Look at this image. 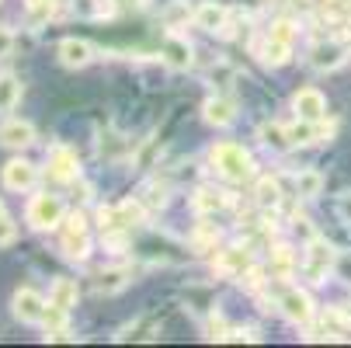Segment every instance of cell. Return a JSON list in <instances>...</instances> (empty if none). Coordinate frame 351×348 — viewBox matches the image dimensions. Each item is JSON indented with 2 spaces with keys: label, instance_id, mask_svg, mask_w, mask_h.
I'll use <instances>...</instances> for the list:
<instances>
[{
  "label": "cell",
  "instance_id": "cell-1",
  "mask_svg": "<svg viewBox=\"0 0 351 348\" xmlns=\"http://www.w3.org/2000/svg\"><path fill=\"white\" fill-rule=\"evenodd\" d=\"M209 161L233 185H240V181H247L250 174H254V161H250V154L243 150V146H237V143H216Z\"/></svg>",
  "mask_w": 351,
  "mask_h": 348
},
{
  "label": "cell",
  "instance_id": "cell-2",
  "mask_svg": "<svg viewBox=\"0 0 351 348\" xmlns=\"http://www.w3.org/2000/svg\"><path fill=\"white\" fill-rule=\"evenodd\" d=\"M66 209H63V198L60 195H49V192H38L32 195V202L25 209V220L32 230H56L63 223Z\"/></svg>",
  "mask_w": 351,
  "mask_h": 348
},
{
  "label": "cell",
  "instance_id": "cell-3",
  "mask_svg": "<svg viewBox=\"0 0 351 348\" xmlns=\"http://www.w3.org/2000/svg\"><path fill=\"white\" fill-rule=\"evenodd\" d=\"M334 268H337L334 247H330L327 240L313 237V240H310V251H306V262H303V275H306L313 286H320V282H327V275H330Z\"/></svg>",
  "mask_w": 351,
  "mask_h": 348
},
{
  "label": "cell",
  "instance_id": "cell-4",
  "mask_svg": "<svg viewBox=\"0 0 351 348\" xmlns=\"http://www.w3.org/2000/svg\"><path fill=\"white\" fill-rule=\"evenodd\" d=\"M63 240H60V247H63V255L70 258V262H84L87 258V251H90V237H87V220L80 216V213H73V216H63Z\"/></svg>",
  "mask_w": 351,
  "mask_h": 348
},
{
  "label": "cell",
  "instance_id": "cell-5",
  "mask_svg": "<svg viewBox=\"0 0 351 348\" xmlns=\"http://www.w3.org/2000/svg\"><path fill=\"white\" fill-rule=\"evenodd\" d=\"M278 310L292 324H310L313 321V300H310V292H303V289H285L278 296Z\"/></svg>",
  "mask_w": 351,
  "mask_h": 348
},
{
  "label": "cell",
  "instance_id": "cell-6",
  "mask_svg": "<svg viewBox=\"0 0 351 348\" xmlns=\"http://www.w3.org/2000/svg\"><path fill=\"white\" fill-rule=\"evenodd\" d=\"M49 174H53L56 181H63V185L80 178V161H77V154L70 150V146L56 143L53 150H49Z\"/></svg>",
  "mask_w": 351,
  "mask_h": 348
},
{
  "label": "cell",
  "instance_id": "cell-7",
  "mask_svg": "<svg viewBox=\"0 0 351 348\" xmlns=\"http://www.w3.org/2000/svg\"><path fill=\"white\" fill-rule=\"evenodd\" d=\"M292 108H295V115H299V119H306V122H320V119H327V97H324L317 87H303V91H295Z\"/></svg>",
  "mask_w": 351,
  "mask_h": 348
},
{
  "label": "cell",
  "instance_id": "cell-8",
  "mask_svg": "<svg viewBox=\"0 0 351 348\" xmlns=\"http://www.w3.org/2000/svg\"><path fill=\"white\" fill-rule=\"evenodd\" d=\"M11 310L21 324H42L45 317V300L35 292V289H18L14 300H11Z\"/></svg>",
  "mask_w": 351,
  "mask_h": 348
},
{
  "label": "cell",
  "instance_id": "cell-9",
  "mask_svg": "<svg viewBox=\"0 0 351 348\" xmlns=\"http://www.w3.org/2000/svg\"><path fill=\"white\" fill-rule=\"evenodd\" d=\"M35 181H38V167L32 161H11V164H4V185L11 192H32Z\"/></svg>",
  "mask_w": 351,
  "mask_h": 348
},
{
  "label": "cell",
  "instance_id": "cell-10",
  "mask_svg": "<svg viewBox=\"0 0 351 348\" xmlns=\"http://www.w3.org/2000/svg\"><path fill=\"white\" fill-rule=\"evenodd\" d=\"M56 53H60V63H63V67L80 70V67H87V63L94 60V45L84 42V38H63Z\"/></svg>",
  "mask_w": 351,
  "mask_h": 348
},
{
  "label": "cell",
  "instance_id": "cell-11",
  "mask_svg": "<svg viewBox=\"0 0 351 348\" xmlns=\"http://www.w3.org/2000/svg\"><path fill=\"white\" fill-rule=\"evenodd\" d=\"M0 143H4L8 150H25V146L35 143V126L21 122V119H11V122L0 126Z\"/></svg>",
  "mask_w": 351,
  "mask_h": 348
},
{
  "label": "cell",
  "instance_id": "cell-12",
  "mask_svg": "<svg viewBox=\"0 0 351 348\" xmlns=\"http://www.w3.org/2000/svg\"><path fill=\"white\" fill-rule=\"evenodd\" d=\"M129 282H132V268H125V265H112V268H101V272L94 275V289L105 292V296L122 292Z\"/></svg>",
  "mask_w": 351,
  "mask_h": 348
},
{
  "label": "cell",
  "instance_id": "cell-13",
  "mask_svg": "<svg viewBox=\"0 0 351 348\" xmlns=\"http://www.w3.org/2000/svg\"><path fill=\"white\" fill-rule=\"evenodd\" d=\"M202 115H206V122L209 126H216V129H226V126H233V119H237V105L230 102V97H209V102L202 105Z\"/></svg>",
  "mask_w": 351,
  "mask_h": 348
},
{
  "label": "cell",
  "instance_id": "cell-14",
  "mask_svg": "<svg viewBox=\"0 0 351 348\" xmlns=\"http://www.w3.org/2000/svg\"><path fill=\"white\" fill-rule=\"evenodd\" d=\"M341 63H344V49H341L337 42H320V45H313V49H310V67H313V70H320V73L337 70Z\"/></svg>",
  "mask_w": 351,
  "mask_h": 348
},
{
  "label": "cell",
  "instance_id": "cell-15",
  "mask_svg": "<svg viewBox=\"0 0 351 348\" xmlns=\"http://www.w3.org/2000/svg\"><path fill=\"white\" fill-rule=\"evenodd\" d=\"M226 21H230V11L223 4H213V0L195 11V25L202 28V32H226L230 28Z\"/></svg>",
  "mask_w": 351,
  "mask_h": 348
},
{
  "label": "cell",
  "instance_id": "cell-16",
  "mask_svg": "<svg viewBox=\"0 0 351 348\" xmlns=\"http://www.w3.org/2000/svg\"><path fill=\"white\" fill-rule=\"evenodd\" d=\"M216 268H219L223 275H237V279H240V275L250 268V255H247V247H226V251H219Z\"/></svg>",
  "mask_w": 351,
  "mask_h": 348
},
{
  "label": "cell",
  "instance_id": "cell-17",
  "mask_svg": "<svg viewBox=\"0 0 351 348\" xmlns=\"http://www.w3.org/2000/svg\"><path fill=\"white\" fill-rule=\"evenodd\" d=\"M164 63L167 67H174V70H188L191 67V45H188V38H178V35H171L167 42H164Z\"/></svg>",
  "mask_w": 351,
  "mask_h": 348
},
{
  "label": "cell",
  "instance_id": "cell-18",
  "mask_svg": "<svg viewBox=\"0 0 351 348\" xmlns=\"http://www.w3.org/2000/svg\"><path fill=\"white\" fill-rule=\"evenodd\" d=\"M77 296H80V289H77L73 279H56L53 289H49V303L60 307V310H73L77 307Z\"/></svg>",
  "mask_w": 351,
  "mask_h": 348
},
{
  "label": "cell",
  "instance_id": "cell-19",
  "mask_svg": "<svg viewBox=\"0 0 351 348\" xmlns=\"http://www.w3.org/2000/svg\"><path fill=\"white\" fill-rule=\"evenodd\" d=\"M289 56H292V42H282V38H265V45H261V63L265 67H282V63H289Z\"/></svg>",
  "mask_w": 351,
  "mask_h": 348
},
{
  "label": "cell",
  "instance_id": "cell-20",
  "mask_svg": "<svg viewBox=\"0 0 351 348\" xmlns=\"http://www.w3.org/2000/svg\"><path fill=\"white\" fill-rule=\"evenodd\" d=\"M191 206H195V213L213 216V213H219V209L226 206V195H223V192H216V188H198V192H195V198H191Z\"/></svg>",
  "mask_w": 351,
  "mask_h": 348
},
{
  "label": "cell",
  "instance_id": "cell-21",
  "mask_svg": "<svg viewBox=\"0 0 351 348\" xmlns=\"http://www.w3.org/2000/svg\"><path fill=\"white\" fill-rule=\"evenodd\" d=\"M258 139L265 146H271V150H289L292 139H289V126H278V122H265L258 129Z\"/></svg>",
  "mask_w": 351,
  "mask_h": 348
},
{
  "label": "cell",
  "instance_id": "cell-22",
  "mask_svg": "<svg viewBox=\"0 0 351 348\" xmlns=\"http://www.w3.org/2000/svg\"><path fill=\"white\" fill-rule=\"evenodd\" d=\"M254 202H258L261 209H275V206L282 202V185H278V178H261V181H258Z\"/></svg>",
  "mask_w": 351,
  "mask_h": 348
},
{
  "label": "cell",
  "instance_id": "cell-23",
  "mask_svg": "<svg viewBox=\"0 0 351 348\" xmlns=\"http://www.w3.org/2000/svg\"><path fill=\"white\" fill-rule=\"evenodd\" d=\"M21 102V80L14 73H0V112H11Z\"/></svg>",
  "mask_w": 351,
  "mask_h": 348
},
{
  "label": "cell",
  "instance_id": "cell-24",
  "mask_svg": "<svg viewBox=\"0 0 351 348\" xmlns=\"http://www.w3.org/2000/svg\"><path fill=\"white\" fill-rule=\"evenodd\" d=\"M324 192V174L320 171H299L295 174V195L299 198H317Z\"/></svg>",
  "mask_w": 351,
  "mask_h": 348
},
{
  "label": "cell",
  "instance_id": "cell-25",
  "mask_svg": "<svg viewBox=\"0 0 351 348\" xmlns=\"http://www.w3.org/2000/svg\"><path fill=\"white\" fill-rule=\"evenodd\" d=\"M77 14L80 18H108V14H115V0H77Z\"/></svg>",
  "mask_w": 351,
  "mask_h": 348
},
{
  "label": "cell",
  "instance_id": "cell-26",
  "mask_svg": "<svg viewBox=\"0 0 351 348\" xmlns=\"http://www.w3.org/2000/svg\"><path fill=\"white\" fill-rule=\"evenodd\" d=\"M324 331L327 338H351V317L341 310H327L324 314Z\"/></svg>",
  "mask_w": 351,
  "mask_h": 348
},
{
  "label": "cell",
  "instance_id": "cell-27",
  "mask_svg": "<svg viewBox=\"0 0 351 348\" xmlns=\"http://www.w3.org/2000/svg\"><path fill=\"white\" fill-rule=\"evenodd\" d=\"M292 262H295V255H292V247H289V244H278V247H271V272H275L278 279H289V272H292Z\"/></svg>",
  "mask_w": 351,
  "mask_h": 348
},
{
  "label": "cell",
  "instance_id": "cell-28",
  "mask_svg": "<svg viewBox=\"0 0 351 348\" xmlns=\"http://www.w3.org/2000/svg\"><path fill=\"white\" fill-rule=\"evenodd\" d=\"M188 18H195V14H191V4H188V0H171V4L164 8V25H167V28L188 25Z\"/></svg>",
  "mask_w": 351,
  "mask_h": 348
},
{
  "label": "cell",
  "instance_id": "cell-29",
  "mask_svg": "<svg viewBox=\"0 0 351 348\" xmlns=\"http://www.w3.org/2000/svg\"><path fill=\"white\" fill-rule=\"evenodd\" d=\"M25 8H28V14H32V21L38 25V21H45L49 14L56 11V0H25Z\"/></svg>",
  "mask_w": 351,
  "mask_h": 348
},
{
  "label": "cell",
  "instance_id": "cell-30",
  "mask_svg": "<svg viewBox=\"0 0 351 348\" xmlns=\"http://www.w3.org/2000/svg\"><path fill=\"white\" fill-rule=\"evenodd\" d=\"M18 240V223L11 216H0V247H11Z\"/></svg>",
  "mask_w": 351,
  "mask_h": 348
},
{
  "label": "cell",
  "instance_id": "cell-31",
  "mask_svg": "<svg viewBox=\"0 0 351 348\" xmlns=\"http://www.w3.org/2000/svg\"><path fill=\"white\" fill-rule=\"evenodd\" d=\"M268 35H271V38H282V42H292V38H295V25H292V21H275Z\"/></svg>",
  "mask_w": 351,
  "mask_h": 348
},
{
  "label": "cell",
  "instance_id": "cell-32",
  "mask_svg": "<svg viewBox=\"0 0 351 348\" xmlns=\"http://www.w3.org/2000/svg\"><path fill=\"white\" fill-rule=\"evenodd\" d=\"M115 4H119V8H139L143 0H115Z\"/></svg>",
  "mask_w": 351,
  "mask_h": 348
},
{
  "label": "cell",
  "instance_id": "cell-33",
  "mask_svg": "<svg viewBox=\"0 0 351 348\" xmlns=\"http://www.w3.org/2000/svg\"><path fill=\"white\" fill-rule=\"evenodd\" d=\"M0 216H8V209H4V202H0Z\"/></svg>",
  "mask_w": 351,
  "mask_h": 348
}]
</instances>
